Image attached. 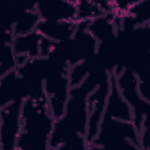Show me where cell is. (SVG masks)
Listing matches in <instances>:
<instances>
[{
	"instance_id": "cell-1",
	"label": "cell",
	"mask_w": 150,
	"mask_h": 150,
	"mask_svg": "<svg viewBox=\"0 0 150 150\" xmlns=\"http://www.w3.org/2000/svg\"><path fill=\"white\" fill-rule=\"evenodd\" d=\"M23 100L13 101L1 106V148L2 149L15 148L20 132L21 111Z\"/></svg>"
}]
</instances>
